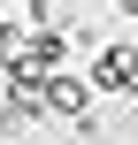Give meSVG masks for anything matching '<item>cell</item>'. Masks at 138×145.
Returning <instances> with one entry per match:
<instances>
[{"mask_svg": "<svg viewBox=\"0 0 138 145\" xmlns=\"http://www.w3.org/2000/svg\"><path fill=\"white\" fill-rule=\"evenodd\" d=\"M0 115H8V138H23V130L46 115V76H23V84H15V99H8Z\"/></svg>", "mask_w": 138, "mask_h": 145, "instance_id": "277c9868", "label": "cell"}, {"mask_svg": "<svg viewBox=\"0 0 138 145\" xmlns=\"http://www.w3.org/2000/svg\"><path fill=\"white\" fill-rule=\"evenodd\" d=\"M15 76H69V38H61V31H23Z\"/></svg>", "mask_w": 138, "mask_h": 145, "instance_id": "3957f363", "label": "cell"}, {"mask_svg": "<svg viewBox=\"0 0 138 145\" xmlns=\"http://www.w3.org/2000/svg\"><path fill=\"white\" fill-rule=\"evenodd\" d=\"M115 15H131V23H138V0H115Z\"/></svg>", "mask_w": 138, "mask_h": 145, "instance_id": "5b68a950", "label": "cell"}, {"mask_svg": "<svg viewBox=\"0 0 138 145\" xmlns=\"http://www.w3.org/2000/svg\"><path fill=\"white\" fill-rule=\"evenodd\" d=\"M46 115H61L77 138H100V92H92V76H46Z\"/></svg>", "mask_w": 138, "mask_h": 145, "instance_id": "7a4b0ae2", "label": "cell"}, {"mask_svg": "<svg viewBox=\"0 0 138 145\" xmlns=\"http://www.w3.org/2000/svg\"><path fill=\"white\" fill-rule=\"evenodd\" d=\"M92 92L100 99H138V38H108L92 61H85Z\"/></svg>", "mask_w": 138, "mask_h": 145, "instance_id": "6da1fadb", "label": "cell"}]
</instances>
